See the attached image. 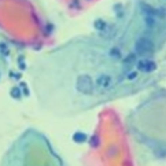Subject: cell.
I'll return each instance as SVG.
<instances>
[{
    "label": "cell",
    "mask_w": 166,
    "mask_h": 166,
    "mask_svg": "<svg viewBox=\"0 0 166 166\" xmlns=\"http://www.w3.org/2000/svg\"><path fill=\"white\" fill-rule=\"evenodd\" d=\"M76 87L81 94L89 95V94L94 92L95 84H94V81H92V78H91L88 74H82V76H80L78 78H77Z\"/></svg>",
    "instance_id": "cell-1"
},
{
    "label": "cell",
    "mask_w": 166,
    "mask_h": 166,
    "mask_svg": "<svg viewBox=\"0 0 166 166\" xmlns=\"http://www.w3.org/2000/svg\"><path fill=\"white\" fill-rule=\"evenodd\" d=\"M95 85L100 88V89H108L113 85V78L110 74H100V76L95 80Z\"/></svg>",
    "instance_id": "cell-3"
},
{
    "label": "cell",
    "mask_w": 166,
    "mask_h": 166,
    "mask_svg": "<svg viewBox=\"0 0 166 166\" xmlns=\"http://www.w3.org/2000/svg\"><path fill=\"white\" fill-rule=\"evenodd\" d=\"M157 69V65L153 60H148V59H140L137 62V70L143 73H153Z\"/></svg>",
    "instance_id": "cell-4"
},
{
    "label": "cell",
    "mask_w": 166,
    "mask_h": 166,
    "mask_svg": "<svg viewBox=\"0 0 166 166\" xmlns=\"http://www.w3.org/2000/svg\"><path fill=\"white\" fill-rule=\"evenodd\" d=\"M135 51H136V54H139V55L153 52L154 51L153 41L150 40V39H147V37H140L135 44Z\"/></svg>",
    "instance_id": "cell-2"
}]
</instances>
